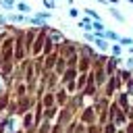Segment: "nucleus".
I'll use <instances>...</instances> for the list:
<instances>
[{
  "label": "nucleus",
  "mask_w": 133,
  "mask_h": 133,
  "mask_svg": "<svg viewBox=\"0 0 133 133\" xmlns=\"http://www.w3.org/2000/svg\"><path fill=\"white\" fill-rule=\"evenodd\" d=\"M108 12H110V17H112V19H116L118 23H125V21H127V19H125V15H123L116 6H110V8H108Z\"/></svg>",
  "instance_id": "nucleus-1"
},
{
  "label": "nucleus",
  "mask_w": 133,
  "mask_h": 133,
  "mask_svg": "<svg viewBox=\"0 0 133 133\" xmlns=\"http://www.w3.org/2000/svg\"><path fill=\"white\" fill-rule=\"evenodd\" d=\"M94 44H96L98 50H110V44H108V39H104V37H98V35H96V42H94Z\"/></svg>",
  "instance_id": "nucleus-2"
},
{
  "label": "nucleus",
  "mask_w": 133,
  "mask_h": 133,
  "mask_svg": "<svg viewBox=\"0 0 133 133\" xmlns=\"http://www.w3.org/2000/svg\"><path fill=\"white\" fill-rule=\"evenodd\" d=\"M6 21H10V23H25V21H27V15H21V12H17V15H10V17H6Z\"/></svg>",
  "instance_id": "nucleus-3"
},
{
  "label": "nucleus",
  "mask_w": 133,
  "mask_h": 133,
  "mask_svg": "<svg viewBox=\"0 0 133 133\" xmlns=\"http://www.w3.org/2000/svg\"><path fill=\"white\" fill-rule=\"evenodd\" d=\"M91 25H94V21H91L89 17H83V19L79 21V27H81V29H85V31H91V29H94Z\"/></svg>",
  "instance_id": "nucleus-4"
},
{
  "label": "nucleus",
  "mask_w": 133,
  "mask_h": 133,
  "mask_svg": "<svg viewBox=\"0 0 133 133\" xmlns=\"http://www.w3.org/2000/svg\"><path fill=\"white\" fill-rule=\"evenodd\" d=\"M17 10H19L21 15H29V12H31V8H29L27 2H19V4H17Z\"/></svg>",
  "instance_id": "nucleus-5"
},
{
  "label": "nucleus",
  "mask_w": 133,
  "mask_h": 133,
  "mask_svg": "<svg viewBox=\"0 0 133 133\" xmlns=\"http://www.w3.org/2000/svg\"><path fill=\"white\" fill-rule=\"evenodd\" d=\"M83 12H85V15H87L91 21H102V19H100V15H98L94 8H83Z\"/></svg>",
  "instance_id": "nucleus-6"
},
{
  "label": "nucleus",
  "mask_w": 133,
  "mask_h": 133,
  "mask_svg": "<svg viewBox=\"0 0 133 133\" xmlns=\"http://www.w3.org/2000/svg\"><path fill=\"white\" fill-rule=\"evenodd\" d=\"M91 27H94V31H96V33H102V31L106 29V25H104L102 21H94V25H91Z\"/></svg>",
  "instance_id": "nucleus-7"
},
{
  "label": "nucleus",
  "mask_w": 133,
  "mask_h": 133,
  "mask_svg": "<svg viewBox=\"0 0 133 133\" xmlns=\"http://www.w3.org/2000/svg\"><path fill=\"white\" fill-rule=\"evenodd\" d=\"M0 6L6 8V10H12L15 8V0H0Z\"/></svg>",
  "instance_id": "nucleus-8"
},
{
  "label": "nucleus",
  "mask_w": 133,
  "mask_h": 133,
  "mask_svg": "<svg viewBox=\"0 0 133 133\" xmlns=\"http://www.w3.org/2000/svg\"><path fill=\"white\" fill-rule=\"evenodd\" d=\"M118 44H121V46H127V48H131V46H133V39H131V37H125V35H121Z\"/></svg>",
  "instance_id": "nucleus-9"
},
{
  "label": "nucleus",
  "mask_w": 133,
  "mask_h": 133,
  "mask_svg": "<svg viewBox=\"0 0 133 133\" xmlns=\"http://www.w3.org/2000/svg\"><path fill=\"white\" fill-rule=\"evenodd\" d=\"M110 52H112L114 56H121V52H123V48H121V44H116V42H114V44L110 46Z\"/></svg>",
  "instance_id": "nucleus-10"
},
{
  "label": "nucleus",
  "mask_w": 133,
  "mask_h": 133,
  "mask_svg": "<svg viewBox=\"0 0 133 133\" xmlns=\"http://www.w3.org/2000/svg\"><path fill=\"white\" fill-rule=\"evenodd\" d=\"M44 6H46L48 10H52V8H56V2H54V0H44Z\"/></svg>",
  "instance_id": "nucleus-11"
},
{
  "label": "nucleus",
  "mask_w": 133,
  "mask_h": 133,
  "mask_svg": "<svg viewBox=\"0 0 133 133\" xmlns=\"http://www.w3.org/2000/svg\"><path fill=\"white\" fill-rule=\"evenodd\" d=\"M69 17H79V10L77 8H69Z\"/></svg>",
  "instance_id": "nucleus-12"
},
{
  "label": "nucleus",
  "mask_w": 133,
  "mask_h": 133,
  "mask_svg": "<svg viewBox=\"0 0 133 133\" xmlns=\"http://www.w3.org/2000/svg\"><path fill=\"white\" fill-rule=\"evenodd\" d=\"M6 23H8V21H6V17H4V15H0V25H6Z\"/></svg>",
  "instance_id": "nucleus-13"
},
{
  "label": "nucleus",
  "mask_w": 133,
  "mask_h": 133,
  "mask_svg": "<svg viewBox=\"0 0 133 133\" xmlns=\"http://www.w3.org/2000/svg\"><path fill=\"white\" fill-rule=\"evenodd\" d=\"M127 66H129V69H133V56H131V58L127 60Z\"/></svg>",
  "instance_id": "nucleus-14"
},
{
  "label": "nucleus",
  "mask_w": 133,
  "mask_h": 133,
  "mask_svg": "<svg viewBox=\"0 0 133 133\" xmlns=\"http://www.w3.org/2000/svg\"><path fill=\"white\" fill-rule=\"evenodd\" d=\"M108 4H118V0H106Z\"/></svg>",
  "instance_id": "nucleus-15"
},
{
  "label": "nucleus",
  "mask_w": 133,
  "mask_h": 133,
  "mask_svg": "<svg viewBox=\"0 0 133 133\" xmlns=\"http://www.w3.org/2000/svg\"><path fill=\"white\" fill-rule=\"evenodd\" d=\"M96 2H100V4H108V2H106V0H96Z\"/></svg>",
  "instance_id": "nucleus-16"
},
{
  "label": "nucleus",
  "mask_w": 133,
  "mask_h": 133,
  "mask_svg": "<svg viewBox=\"0 0 133 133\" xmlns=\"http://www.w3.org/2000/svg\"><path fill=\"white\" fill-rule=\"evenodd\" d=\"M129 54H131V56H133V46H131V48H129Z\"/></svg>",
  "instance_id": "nucleus-17"
},
{
  "label": "nucleus",
  "mask_w": 133,
  "mask_h": 133,
  "mask_svg": "<svg viewBox=\"0 0 133 133\" xmlns=\"http://www.w3.org/2000/svg\"><path fill=\"white\" fill-rule=\"evenodd\" d=\"M127 2H131V4H133V0H127Z\"/></svg>",
  "instance_id": "nucleus-18"
},
{
  "label": "nucleus",
  "mask_w": 133,
  "mask_h": 133,
  "mask_svg": "<svg viewBox=\"0 0 133 133\" xmlns=\"http://www.w3.org/2000/svg\"><path fill=\"white\" fill-rule=\"evenodd\" d=\"M19 2H25V0H19Z\"/></svg>",
  "instance_id": "nucleus-19"
}]
</instances>
